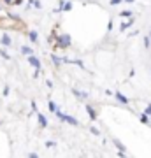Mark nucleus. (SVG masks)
Instances as JSON below:
<instances>
[{
	"mask_svg": "<svg viewBox=\"0 0 151 158\" xmlns=\"http://www.w3.org/2000/svg\"><path fill=\"white\" fill-rule=\"evenodd\" d=\"M55 146V141H46V148H53Z\"/></svg>",
	"mask_w": 151,
	"mask_h": 158,
	"instance_id": "obj_29",
	"label": "nucleus"
},
{
	"mask_svg": "<svg viewBox=\"0 0 151 158\" xmlns=\"http://www.w3.org/2000/svg\"><path fill=\"white\" fill-rule=\"evenodd\" d=\"M112 27H114V25H112V21H109V23H107V30H109V32L112 30Z\"/></svg>",
	"mask_w": 151,
	"mask_h": 158,
	"instance_id": "obj_31",
	"label": "nucleus"
},
{
	"mask_svg": "<svg viewBox=\"0 0 151 158\" xmlns=\"http://www.w3.org/2000/svg\"><path fill=\"white\" fill-rule=\"evenodd\" d=\"M27 156H28V158H39V153H35V151H30V153L27 155Z\"/></svg>",
	"mask_w": 151,
	"mask_h": 158,
	"instance_id": "obj_24",
	"label": "nucleus"
},
{
	"mask_svg": "<svg viewBox=\"0 0 151 158\" xmlns=\"http://www.w3.org/2000/svg\"><path fill=\"white\" fill-rule=\"evenodd\" d=\"M27 63H28V65H32L34 69H39V70L42 69V63H40V60L35 56V55H28V56H27Z\"/></svg>",
	"mask_w": 151,
	"mask_h": 158,
	"instance_id": "obj_4",
	"label": "nucleus"
},
{
	"mask_svg": "<svg viewBox=\"0 0 151 158\" xmlns=\"http://www.w3.org/2000/svg\"><path fill=\"white\" fill-rule=\"evenodd\" d=\"M149 46H151V37L149 35H146L144 37V48L146 49H149Z\"/></svg>",
	"mask_w": 151,
	"mask_h": 158,
	"instance_id": "obj_22",
	"label": "nucleus"
},
{
	"mask_svg": "<svg viewBox=\"0 0 151 158\" xmlns=\"http://www.w3.org/2000/svg\"><path fill=\"white\" fill-rule=\"evenodd\" d=\"M84 109H86V113H88L90 119H91V121H95V119H97V111H95V107H93V106H90V104H86V106H84Z\"/></svg>",
	"mask_w": 151,
	"mask_h": 158,
	"instance_id": "obj_9",
	"label": "nucleus"
},
{
	"mask_svg": "<svg viewBox=\"0 0 151 158\" xmlns=\"http://www.w3.org/2000/svg\"><path fill=\"white\" fill-rule=\"evenodd\" d=\"M7 18H9L11 21H14V23H21V16L16 14V12H7Z\"/></svg>",
	"mask_w": 151,
	"mask_h": 158,
	"instance_id": "obj_14",
	"label": "nucleus"
},
{
	"mask_svg": "<svg viewBox=\"0 0 151 158\" xmlns=\"http://www.w3.org/2000/svg\"><path fill=\"white\" fill-rule=\"evenodd\" d=\"M139 34V30H132V32H130V37H134V35H137Z\"/></svg>",
	"mask_w": 151,
	"mask_h": 158,
	"instance_id": "obj_32",
	"label": "nucleus"
},
{
	"mask_svg": "<svg viewBox=\"0 0 151 158\" xmlns=\"http://www.w3.org/2000/svg\"><path fill=\"white\" fill-rule=\"evenodd\" d=\"M28 39L32 40V42H37V40H39V34H37V30H30V32H28Z\"/></svg>",
	"mask_w": 151,
	"mask_h": 158,
	"instance_id": "obj_15",
	"label": "nucleus"
},
{
	"mask_svg": "<svg viewBox=\"0 0 151 158\" xmlns=\"http://www.w3.org/2000/svg\"><path fill=\"white\" fill-rule=\"evenodd\" d=\"M121 2H123V0H109V4H111V6H120Z\"/></svg>",
	"mask_w": 151,
	"mask_h": 158,
	"instance_id": "obj_26",
	"label": "nucleus"
},
{
	"mask_svg": "<svg viewBox=\"0 0 151 158\" xmlns=\"http://www.w3.org/2000/svg\"><path fill=\"white\" fill-rule=\"evenodd\" d=\"M123 2H127V4H134V0H123Z\"/></svg>",
	"mask_w": 151,
	"mask_h": 158,
	"instance_id": "obj_33",
	"label": "nucleus"
},
{
	"mask_svg": "<svg viewBox=\"0 0 151 158\" xmlns=\"http://www.w3.org/2000/svg\"><path fill=\"white\" fill-rule=\"evenodd\" d=\"M55 46L58 48V49H69V48L72 46V37H70V34L62 32V34L55 35Z\"/></svg>",
	"mask_w": 151,
	"mask_h": 158,
	"instance_id": "obj_1",
	"label": "nucleus"
},
{
	"mask_svg": "<svg viewBox=\"0 0 151 158\" xmlns=\"http://www.w3.org/2000/svg\"><path fill=\"white\" fill-rule=\"evenodd\" d=\"M21 55H25V56H28V55H34V49L30 48V46H21Z\"/></svg>",
	"mask_w": 151,
	"mask_h": 158,
	"instance_id": "obj_16",
	"label": "nucleus"
},
{
	"mask_svg": "<svg viewBox=\"0 0 151 158\" xmlns=\"http://www.w3.org/2000/svg\"><path fill=\"white\" fill-rule=\"evenodd\" d=\"M144 113H146V114H149V116H151V104H148V106H146Z\"/></svg>",
	"mask_w": 151,
	"mask_h": 158,
	"instance_id": "obj_28",
	"label": "nucleus"
},
{
	"mask_svg": "<svg viewBox=\"0 0 151 158\" xmlns=\"http://www.w3.org/2000/svg\"><path fill=\"white\" fill-rule=\"evenodd\" d=\"M51 63L58 69V67H62V65H63V60H62V56H58V55L53 53V55H51Z\"/></svg>",
	"mask_w": 151,
	"mask_h": 158,
	"instance_id": "obj_10",
	"label": "nucleus"
},
{
	"mask_svg": "<svg viewBox=\"0 0 151 158\" xmlns=\"http://www.w3.org/2000/svg\"><path fill=\"white\" fill-rule=\"evenodd\" d=\"M90 132H91L93 135H100V130H99V128H95V127H91V128H90Z\"/></svg>",
	"mask_w": 151,
	"mask_h": 158,
	"instance_id": "obj_23",
	"label": "nucleus"
},
{
	"mask_svg": "<svg viewBox=\"0 0 151 158\" xmlns=\"http://www.w3.org/2000/svg\"><path fill=\"white\" fill-rule=\"evenodd\" d=\"M30 106H32V111H37V104H35V100H32V104H30Z\"/></svg>",
	"mask_w": 151,
	"mask_h": 158,
	"instance_id": "obj_30",
	"label": "nucleus"
},
{
	"mask_svg": "<svg viewBox=\"0 0 151 158\" xmlns=\"http://www.w3.org/2000/svg\"><path fill=\"white\" fill-rule=\"evenodd\" d=\"M34 6H35V9H42V4H40L39 0H34Z\"/></svg>",
	"mask_w": 151,
	"mask_h": 158,
	"instance_id": "obj_27",
	"label": "nucleus"
},
{
	"mask_svg": "<svg viewBox=\"0 0 151 158\" xmlns=\"http://www.w3.org/2000/svg\"><path fill=\"white\" fill-rule=\"evenodd\" d=\"M72 7H74V4L70 0H63V4L60 6V9H62V12H69V11H72Z\"/></svg>",
	"mask_w": 151,
	"mask_h": 158,
	"instance_id": "obj_12",
	"label": "nucleus"
},
{
	"mask_svg": "<svg viewBox=\"0 0 151 158\" xmlns=\"http://www.w3.org/2000/svg\"><path fill=\"white\" fill-rule=\"evenodd\" d=\"M72 95L76 97V98H79V100H88V93L86 91H81V90H78V88H72Z\"/></svg>",
	"mask_w": 151,
	"mask_h": 158,
	"instance_id": "obj_7",
	"label": "nucleus"
},
{
	"mask_svg": "<svg viewBox=\"0 0 151 158\" xmlns=\"http://www.w3.org/2000/svg\"><path fill=\"white\" fill-rule=\"evenodd\" d=\"M112 144H114V146H116V149H118V156H121V158L127 156V146H125L120 139H116V137H114V139H112Z\"/></svg>",
	"mask_w": 151,
	"mask_h": 158,
	"instance_id": "obj_3",
	"label": "nucleus"
},
{
	"mask_svg": "<svg viewBox=\"0 0 151 158\" xmlns=\"http://www.w3.org/2000/svg\"><path fill=\"white\" fill-rule=\"evenodd\" d=\"M114 98H116V100L120 102L121 106H128V104H130L128 97H125L123 93H121V91H114Z\"/></svg>",
	"mask_w": 151,
	"mask_h": 158,
	"instance_id": "obj_5",
	"label": "nucleus"
},
{
	"mask_svg": "<svg viewBox=\"0 0 151 158\" xmlns=\"http://www.w3.org/2000/svg\"><path fill=\"white\" fill-rule=\"evenodd\" d=\"M2 4L7 7H12V6H21L23 0H2Z\"/></svg>",
	"mask_w": 151,
	"mask_h": 158,
	"instance_id": "obj_13",
	"label": "nucleus"
},
{
	"mask_svg": "<svg viewBox=\"0 0 151 158\" xmlns=\"http://www.w3.org/2000/svg\"><path fill=\"white\" fill-rule=\"evenodd\" d=\"M0 56L4 58V60H11V55H9L6 49H0Z\"/></svg>",
	"mask_w": 151,
	"mask_h": 158,
	"instance_id": "obj_21",
	"label": "nucleus"
},
{
	"mask_svg": "<svg viewBox=\"0 0 151 158\" xmlns=\"http://www.w3.org/2000/svg\"><path fill=\"white\" fill-rule=\"evenodd\" d=\"M48 109H49V111H51L53 114H55L56 111H58V106H56V104H55L53 100H49V102H48Z\"/></svg>",
	"mask_w": 151,
	"mask_h": 158,
	"instance_id": "obj_19",
	"label": "nucleus"
},
{
	"mask_svg": "<svg viewBox=\"0 0 151 158\" xmlns=\"http://www.w3.org/2000/svg\"><path fill=\"white\" fill-rule=\"evenodd\" d=\"M0 44L4 46V48H9V46H12V39H11V35L4 34V35H2V39H0Z\"/></svg>",
	"mask_w": 151,
	"mask_h": 158,
	"instance_id": "obj_11",
	"label": "nucleus"
},
{
	"mask_svg": "<svg viewBox=\"0 0 151 158\" xmlns=\"http://www.w3.org/2000/svg\"><path fill=\"white\" fill-rule=\"evenodd\" d=\"M67 63H72V65H78L79 69H83L84 70V63H83V60H79V58H76V60H70V58H69V62Z\"/></svg>",
	"mask_w": 151,
	"mask_h": 158,
	"instance_id": "obj_18",
	"label": "nucleus"
},
{
	"mask_svg": "<svg viewBox=\"0 0 151 158\" xmlns=\"http://www.w3.org/2000/svg\"><path fill=\"white\" fill-rule=\"evenodd\" d=\"M0 125H2V121H0Z\"/></svg>",
	"mask_w": 151,
	"mask_h": 158,
	"instance_id": "obj_35",
	"label": "nucleus"
},
{
	"mask_svg": "<svg viewBox=\"0 0 151 158\" xmlns=\"http://www.w3.org/2000/svg\"><path fill=\"white\" fill-rule=\"evenodd\" d=\"M9 91H11V88H9V86H4V91H2V95L7 97V95H9Z\"/></svg>",
	"mask_w": 151,
	"mask_h": 158,
	"instance_id": "obj_25",
	"label": "nucleus"
},
{
	"mask_svg": "<svg viewBox=\"0 0 151 158\" xmlns=\"http://www.w3.org/2000/svg\"><path fill=\"white\" fill-rule=\"evenodd\" d=\"M37 123H39L40 128H48V125H49V121H48V118H46L42 113H37Z\"/></svg>",
	"mask_w": 151,
	"mask_h": 158,
	"instance_id": "obj_8",
	"label": "nucleus"
},
{
	"mask_svg": "<svg viewBox=\"0 0 151 158\" xmlns=\"http://www.w3.org/2000/svg\"><path fill=\"white\" fill-rule=\"evenodd\" d=\"M55 116L60 119V121H63V123H69V125H72V127H79V119H78V118H74V116H70V114L62 113L60 109L55 113Z\"/></svg>",
	"mask_w": 151,
	"mask_h": 158,
	"instance_id": "obj_2",
	"label": "nucleus"
},
{
	"mask_svg": "<svg viewBox=\"0 0 151 158\" xmlns=\"http://www.w3.org/2000/svg\"><path fill=\"white\" fill-rule=\"evenodd\" d=\"M132 16H134V12L128 11V9L127 11H120V18H132Z\"/></svg>",
	"mask_w": 151,
	"mask_h": 158,
	"instance_id": "obj_20",
	"label": "nucleus"
},
{
	"mask_svg": "<svg viewBox=\"0 0 151 158\" xmlns=\"http://www.w3.org/2000/svg\"><path fill=\"white\" fill-rule=\"evenodd\" d=\"M149 37H151V30H149Z\"/></svg>",
	"mask_w": 151,
	"mask_h": 158,
	"instance_id": "obj_34",
	"label": "nucleus"
},
{
	"mask_svg": "<svg viewBox=\"0 0 151 158\" xmlns=\"http://www.w3.org/2000/svg\"><path fill=\"white\" fill-rule=\"evenodd\" d=\"M139 121L142 125H149V114H146V113H141L139 116Z\"/></svg>",
	"mask_w": 151,
	"mask_h": 158,
	"instance_id": "obj_17",
	"label": "nucleus"
},
{
	"mask_svg": "<svg viewBox=\"0 0 151 158\" xmlns=\"http://www.w3.org/2000/svg\"><path fill=\"white\" fill-rule=\"evenodd\" d=\"M134 23H135L134 16H132V18H127V21H123L121 25H120V32H125V30L132 28V27H134Z\"/></svg>",
	"mask_w": 151,
	"mask_h": 158,
	"instance_id": "obj_6",
	"label": "nucleus"
}]
</instances>
